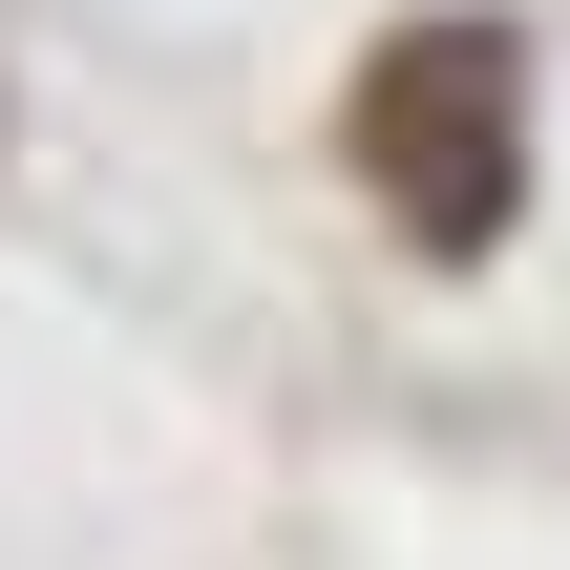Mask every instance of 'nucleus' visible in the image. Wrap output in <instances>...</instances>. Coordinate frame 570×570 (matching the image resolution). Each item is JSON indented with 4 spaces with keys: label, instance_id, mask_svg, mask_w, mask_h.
<instances>
[{
    "label": "nucleus",
    "instance_id": "1",
    "mask_svg": "<svg viewBox=\"0 0 570 570\" xmlns=\"http://www.w3.org/2000/svg\"><path fill=\"white\" fill-rule=\"evenodd\" d=\"M338 148H360V190H381L423 254H487V233L529 212V42H508V21H402V42L360 63Z\"/></svg>",
    "mask_w": 570,
    "mask_h": 570
}]
</instances>
